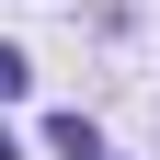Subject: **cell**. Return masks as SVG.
Segmentation results:
<instances>
[{
    "label": "cell",
    "mask_w": 160,
    "mask_h": 160,
    "mask_svg": "<svg viewBox=\"0 0 160 160\" xmlns=\"http://www.w3.org/2000/svg\"><path fill=\"white\" fill-rule=\"evenodd\" d=\"M23 80H34V69H23V46H0V103H12Z\"/></svg>",
    "instance_id": "cell-1"
},
{
    "label": "cell",
    "mask_w": 160,
    "mask_h": 160,
    "mask_svg": "<svg viewBox=\"0 0 160 160\" xmlns=\"http://www.w3.org/2000/svg\"><path fill=\"white\" fill-rule=\"evenodd\" d=\"M0 160H23V149H12V126H0Z\"/></svg>",
    "instance_id": "cell-2"
}]
</instances>
